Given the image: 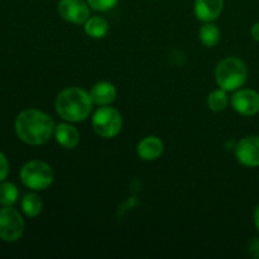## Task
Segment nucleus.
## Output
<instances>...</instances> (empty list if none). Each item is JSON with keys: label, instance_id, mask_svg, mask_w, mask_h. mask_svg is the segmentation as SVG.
I'll return each instance as SVG.
<instances>
[{"label": "nucleus", "instance_id": "nucleus-14", "mask_svg": "<svg viewBox=\"0 0 259 259\" xmlns=\"http://www.w3.org/2000/svg\"><path fill=\"white\" fill-rule=\"evenodd\" d=\"M83 28H85V33L89 37L99 39V38H103L108 34L109 23L103 17H91L86 20Z\"/></svg>", "mask_w": 259, "mask_h": 259}, {"label": "nucleus", "instance_id": "nucleus-16", "mask_svg": "<svg viewBox=\"0 0 259 259\" xmlns=\"http://www.w3.org/2000/svg\"><path fill=\"white\" fill-rule=\"evenodd\" d=\"M42 200L37 194H27L22 200V210L28 218H35L42 211Z\"/></svg>", "mask_w": 259, "mask_h": 259}, {"label": "nucleus", "instance_id": "nucleus-15", "mask_svg": "<svg viewBox=\"0 0 259 259\" xmlns=\"http://www.w3.org/2000/svg\"><path fill=\"white\" fill-rule=\"evenodd\" d=\"M200 40L206 47H215L220 40V30L219 28L211 22H207L200 28Z\"/></svg>", "mask_w": 259, "mask_h": 259}, {"label": "nucleus", "instance_id": "nucleus-10", "mask_svg": "<svg viewBox=\"0 0 259 259\" xmlns=\"http://www.w3.org/2000/svg\"><path fill=\"white\" fill-rule=\"evenodd\" d=\"M224 8V0H195V15L201 22H214L220 17Z\"/></svg>", "mask_w": 259, "mask_h": 259}, {"label": "nucleus", "instance_id": "nucleus-2", "mask_svg": "<svg viewBox=\"0 0 259 259\" xmlns=\"http://www.w3.org/2000/svg\"><path fill=\"white\" fill-rule=\"evenodd\" d=\"M90 94L80 88H68L58 94L56 99V111L70 123H80L89 118L93 110Z\"/></svg>", "mask_w": 259, "mask_h": 259}, {"label": "nucleus", "instance_id": "nucleus-20", "mask_svg": "<svg viewBox=\"0 0 259 259\" xmlns=\"http://www.w3.org/2000/svg\"><path fill=\"white\" fill-rule=\"evenodd\" d=\"M9 174V162H8L7 157L0 152V182L4 181Z\"/></svg>", "mask_w": 259, "mask_h": 259}, {"label": "nucleus", "instance_id": "nucleus-4", "mask_svg": "<svg viewBox=\"0 0 259 259\" xmlns=\"http://www.w3.org/2000/svg\"><path fill=\"white\" fill-rule=\"evenodd\" d=\"M55 175L46 162L29 161L20 169V180L25 187L34 191H42L52 185Z\"/></svg>", "mask_w": 259, "mask_h": 259}, {"label": "nucleus", "instance_id": "nucleus-22", "mask_svg": "<svg viewBox=\"0 0 259 259\" xmlns=\"http://www.w3.org/2000/svg\"><path fill=\"white\" fill-rule=\"evenodd\" d=\"M250 33H252V37L259 42V22L255 23V24H253L252 29H250Z\"/></svg>", "mask_w": 259, "mask_h": 259}, {"label": "nucleus", "instance_id": "nucleus-21", "mask_svg": "<svg viewBox=\"0 0 259 259\" xmlns=\"http://www.w3.org/2000/svg\"><path fill=\"white\" fill-rule=\"evenodd\" d=\"M249 252L253 257L259 258V238H255V239L250 243Z\"/></svg>", "mask_w": 259, "mask_h": 259}, {"label": "nucleus", "instance_id": "nucleus-18", "mask_svg": "<svg viewBox=\"0 0 259 259\" xmlns=\"http://www.w3.org/2000/svg\"><path fill=\"white\" fill-rule=\"evenodd\" d=\"M18 192L17 186L12 182H4L0 185V204L4 206H12L15 204L18 200Z\"/></svg>", "mask_w": 259, "mask_h": 259}, {"label": "nucleus", "instance_id": "nucleus-8", "mask_svg": "<svg viewBox=\"0 0 259 259\" xmlns=\"http://www.w3.org/2000/svg\"><path fill=\"white\" fill-rule=\"evenodd\" d=\"M232 106L240 115H255L259 113V94L250 89L237 90L232 96Z\"/></svg>", "mask_w": 259, "mask_h": 259}, {"label": "nucleus", "instance_id": "nucleus-3", "mask_svg": "<svg viewBox=\"0 0 259 259\" xmlns=\"http://www.w3.org/2000/svg\"><path fill=\"white\" fill-rule=\"evenodd\" d=\"M215 78L220 89L225 91H237L248 78V68L242 60L227 57L220 61L215 70Z\"/></svg>", "mask_w": 259, "mask_h": 259}, {"label": "nucleus", "instance_id": "nucleus-9", "mask_svg": "<svg viewBox=\"0 0 259 259\" xmlns=\"http://www.w3.org/2000/svg\"><path fill=\"white\" fill-rule=\"evenodd\" d=\"M235 157L238 162L245 167L259 166V136L243 138L235 147Z\"/></svg>", "mask_w": 259, "mask_h": 259}, {"label": "nucleus", "instance_id": "nucleus-12", "mask_svg": "<svg viewBox=\"0 0 259 259\" xmlns=\"http://www.w3.org/2000/svg\"><path fill=\"white\" fill-rule=\"evenodd\" d=\"M137 153L144 161H156L163 153V142L157 137H146L139 142Z\"/></svg>", "mask_w": 259, "mask_h": 259}, {"label": "nucleus", "instance_id": "nucleus-1", "mask_svg": "<svg viewBox=\"0 0 259 259\" xmlns=\"http://www.w3.org/2000/svg\"><path fill=\"white\" fill-rule=\"evenodd\" d=\"M55 121L48 114L37 109H25L15 119L18 138L29 146L47 143L55 134Z\"/></svg>", "mask_w": 259, "mask_h": 259}, {"label": "nucleus", "instance_id": "nucleus-13", "mask_svg": "<svg viewBox=\"0 0 259 259\" xmlns=\"http://www.w3.org/2000/svg\"><path fill=\"white\" fill-rule=\"evenodd\" d=\"M55 138L61 147L66 149H72L77 147L78 142H80V133L71 124L61 123L56 125Z\"/></svg>", "mask_w": 259, "mask_h": 259}, {"label": "nucleus", "instance_id": "nucleus-5", "mask_svg": "<svg viewBox=\"0 0 259 259\" xmlns=\"http://www.w3.org/2000/svg\"><path fill=\"white\" fill-rule=\"evenodd\" d=\"M123 126V118L116 109L111 106H100L93 116V128L101 138H114Z\"/></svg>", "mask_w": 259, "mask_h": 259}, {"label": "nucleus", "instance_id": "nucleus-7", "mask_svg": "<svg viewBox=\"0 0 259 259\" xmlns=\"http://www.w3.org/2000/svg\"><path fill=\"white\" fill-rule=\"evenodd\" d=\"M58 13L66 22L85 24L90 18V5L85 0H60Z\"/></svg>", "mask_w": 259, "mask_h": 259}, {"label": "nucleus", "instance_id": "nucleus-11", "mask_svg": "<svg viewBox=\"0 0 259 259\" xmlns=\"http://www.w3.org/2000/svg\"><path fill=\"white\" fill-rule=\"evenodd\" d=\"M90 98L95 105H110L116 99V89L113 83L108 81H100L95 83L90 90Z\"/></svg>", "mask_w": 259, "mask_h": 259}, {"label": "nucleus", "instance_id": "nucleus-23", "mask_svg": "<svg viewBox=\"0 0 259 259\" xmlns=\"http://www.w3.org/2000/svg\"><path fill=\"white\" fill-rule=\"evenodd\" d=\"M254 225H255V228H257V230L259 233V205L257 207H255V210H254Z\"/></svg>", "mask_w": 259, "mask_h": 259}, {"label": "nucleus", "instance_id": "nucleus-19", "mask_svg": "<svg viewBox=\"0 0 259 259\" xmlns=\"http://www.w3.org/2000/svg\"><path fill=\"white\" fill-rule=\"evenodd\" d=\"M86 2L91 9L96 12H108L118 4L119 0H86Z\"/></svg>", "mask_w": 259, "mask_h": 259}, {"label": "nucleus", "instance_id": "nucleus-17", "mask_svg": "<svg viewBox=\"0 0 259 259\" xmlns=\"http://www.w3.org/2000/svg\"><path fill=\"white\" fill-rule=\"evenodd\" d=\"M228 104H229V99H228L227 91L223 89L212 91L207 98V105H209L210 110L217 111V113L225 110Z\"/></svg>", "mask_w": 259, "mask_h": 259}, {"label": "nucleus", "instance_id": "nucleus-6", "mask_svg": "<svg viewBox=\"0 0 259 259\" xmlns=\"http://www.w3.org/2000/svg\"><path fill=\"white\" fill-rule=\"evenodd\" d=\"M24 233V220L17 210L10 206L0 209V239L17 242Z\"/></svg>", "mask_w": 259, "mask_h": 259}]
</instances>
